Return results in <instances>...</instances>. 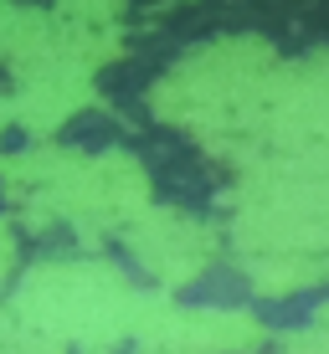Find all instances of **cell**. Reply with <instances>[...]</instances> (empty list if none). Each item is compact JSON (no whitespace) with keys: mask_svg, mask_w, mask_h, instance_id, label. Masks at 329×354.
I'll list each match as a JSON object with an SVG mask.
<instances>
[{"mask_svg":"<svg viewBox=\"0 0 329 354\" xmlns=\"http://www.w3.org/2000/svg\"><path fill=\"white\" fill-rule=\"evenodd\" d=\"M273 88V52L263 41H216L190 52L154 82L150 103L165 124L196 129L211 149L247 154Z\"/></svg>","mask_w":329,"mask_h":354,"instance_id":"obj_1","label":"cell"},{"mask_svg":"<svg viewBox=\"0 0 329 354\" xmlns=\"http://www.w3.org/2000/svg\"><path fill=\"white\" fill-rule=\"evenodd\" d=\"M150 292H134L103 262H57L36 267L21 283L6 313V328L36 334L46 344H88L103 349L114 339H134Z\"/></svg>","mask_w":329,"mask_h":354,"instance_id":"obj_2","label":"cell"},{"mask_svg":"<svg viewBox=\"0 0 329 354\" xmlns=\"http://www.w3.org/2000/svg\"><path fill=\"white\" fill-rule=\"evenodd\" d=\"M6 195L36 216H62L88 231L129 226L150 205V180L129 154L36 149L6 165Z\"/></svg>","mask_w":329,"mask_h":354,"instance_id":"obj_3","label":"cell"},{"mask_svg":"<svg viewBox=\"0 0 329 354\" xmlns=\"http://www.w3.org/2000/svg\"><path fill=\"white\" fill-rule=\"evenodd\" d=\"M124 241H129L134 257H139L144 272L160 277L165 288L190 283L216 252L211 231L201 221H190V216H180V211H150V205L124 226Z\"/></svg>","mask_w":329,"mask_h":354,"instance_id":"obj_4","label":"cell"},{"mask_svg":"<svg viewBox=\"0 0 329 354\" xmlns=\"http://www.w3.org/2000/svg\"><path fill=\"white\" fill-rule=\"evenodd\" d=\"M6 272H10V231L0 236V288H6Z\"/></svg>","mask_w":329,"mask_h":354,"instance_id":"obj_5","label":"cell"},{"mask_svg":"<svg viewBox=\"0 0 329 354\" xmlns=\"http://www.w3.org/2000/svg\"><path fill=\"white\" fill-rule=\"evenodd\" d=\"M0 124H6V103H0Z\"/></svg>","mask_w":329,"mask_h":354,"instance_id":"obj_6","label":"cell"}]
</instances>
